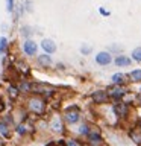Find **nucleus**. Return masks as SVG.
<instances>
[{"label": "nucleus", "mask_w": 141, "mask_h": 146, "mask_svg": "<svg viewBox=\"0 0 141 146\" xmlns=\"http://www.w3.org/2000/svg\"><path fill=\"white\" fill-rule=\"evenodd\" d=\"M129 137L135 145L141 146V129H130L129 131Z\"/></svg>", "instance_id": "9b49d317"}, {"label": "nucleus", "mask_w": 141, "mask_h": 146, "mask_svg": "<svg viewBox=\"0 0 141 146\" xmlns=\"http://www.w3.org/2000/svg\"><path fill=\"white\" fill-rule=\"evenodd\" d=\"M9 93H11L12 94V98H17V96H18V90L15 88V87H14V85H11V87H9Z\"/></svg>", "instance_id": "412c9836"}, {"label": "nucleus", "mask_w": 141, "mask_h": 146, "mask_svg": "<svg viewBox=\"0 0 141 146\" xmlns=\"http://www.w3.org/2000/svg\"><path fill=\"white\" fill-rule=\"evenodd\" d=\"M38 62L41 64V66H50L52 59H50V56L45 53V55H41V56H38Z\"/></svg>", "instance_id": "dca6fc26"}, {"label": "nucleus", "mask_w": 141, "mask_h": 146, "mask_svg": "<svg viewBox=\"0 0 141 146\" xmlns=\"http://www.w3.org/2000/svg\"><path fill=\"white\" fill-rule=\"evenodd\" d=\"M50 128H52L53 132H62L64 131V123L61 117H53L52 122H50Z\"/></svg>", "instance_id": "6e6552de"}, {"label": "nucleus", "mask_w": 141, "mask_h": 146, "mask_svg": "<svg viewBox=\"0 0 141 146\" xmlns=\"http://www.w3.org/2000/svg\"><path fill=\"white\" fill-rule=\"evenodd\" d=\"M115 64H117L118 67H127L130 64V58L123 56V55H121V56H117L115 58Z\"/></svg>", "instance_id": "ddd939ff"}, {"label": "nucleus", "mask_w": 141, "mask_h": 146, "mask_svg": "<svg viewBox=\"0 0 141 146\" xmlns=\"http://www.w3.org/2000/svg\"><path fill=\"white\" fill-rule=\"evenodd\" d=\"M112 82L115 85L123 84V82H125V75H123V73H115V75L112 76Z\"/></svg>", "instance_id": "2eb2a0df"}, {"label": "nucleus", "mask_w": 141, "mask_h": 146, "mask_svg": "<svg viewBox=\"0 0 141 146\" xmlns=\"http://www.w3.org/2000/svg\"><path fill=\"white\" fill-rule=\"evenodd\" d=\"M41 47L45 50V53H53L55 50H56V44H55L52 40H43Z\"/></svg>", "instance_id": "9d476101"}, {"label": "nucleus", "mask_w": 141, "mask_h": 146, "mask_svg": "<svg viewBox=\"0 0 141 146\" xmlns=\"http://www.w3.org/2000/svg\"><path fill=\"white\" fill-rule=\"evenodd\" d=\"M67 146H77V143L74 140H70V141H67Z\"/></svg>", "instance_id": "a878e982"}, {"label": "nucleus", "mask_w": 141, "mask_h": 146, "mask_svg": "<svg viewBox=\"0 0 141 146\" xmlns=\"http://www.w3.org/2000/svg\"><path fill=\"white\" fill-rule=\"evenodd\" d=\"M80 52H82V53H90V47H86V46L84 47V46H82V50H80Z\"/></svg>", "instance_id": "393cba45"}, {"label": "nucleus", "mask_w": 141, "mask_h": 146, "mask_svg": "<svg viewBox=\"0 0 141 146\" xmlns=\"http://www.w3.org/2000/svg\"><path fill=\"white\" fill-rule=\"evenodd\" d=\"M88 140L91 146H102L103 145V139L100 137V134H94V132H90L88 134Z\"/></svg>", "instance_id": "1a4fd4ad"}, {"label": "nucleus", "mask_w": 141, "mask_h": 146, "mask_svg": "<svg viewBox=\"0 0 141 146\" xmlns=\"http://www.w3.org/2000/svg\"><path fill=\"white\" fill-rule=\"evenodd\" d=\"M132 59L141 62V47H136V49L132 50Z\"/></svg>", "instance_id": "f3484780"}, {"label": "nucleus", "mask_w": 141, "mask_h": 146, "mask_svg": "<svg viewBox=\"0 0 141 146\" xmlns=\"http://www.w3.org/2000/svg\"><path fill=\"white\" fill-rule=\"evenodd\" d=\"M23 49H24V53H26V55H35L36 49H38V46H36L35 41L26 40V41H24V46H23Z\"/></svg>", "instance_id": "0eeeda50"}, {"label": "nucleus", "mask_w": 141, "mask_h": 146, "mask_svg": "<svg viewBox=\"0 0 141 146\" xmlns=\"http://www.w3.org/2000/svg\"><path fill=\"white\" fill-rule=\"evenodd\" d=\"M20 90H23V91H30V90H32V85L29 84V82H21Z\"/></svg>", "instance_id": "aec40b11"}, {"label": "nucleus", "mask_w": 141, "mask_h": 146, "mask_svg": "<svg viewBox=\"0 0 141 146\" xmlns=\"http://www.w3.org/2000/svg\"><path fill=\"white\" fill-rule=\"evenodd\" d=\"M129 78L132 82H141V68H135L129 73Z\"/></svg>", "instance_id": "4468645a"}, {"label": "nucleus", "mask_w": 141, "mask_h": 146, "mask_svg": "<svg viewBox=\"0 0 141 146\" xmlns=\"http://www.w3.org/2000/svg\"><path fill=\"white\" fill-rule=\"evenodd\" d=\"M111 61H112V58L108 52H99L96 55V62H97L99 66H108Z\"/></svg>", "instance_id": "7ed1b4c3"}, {"label": "nucleus", "mask_w": 141, "mask_h": 146, "mask_svg": "<svg viewBox=\"0 0 141 146\" xmlns=\"http://www.w3.org/2000/svg\"><path fill=\"white\" fill-rule=\"evenodd\" d=\"M99 11L102 12V15H105V17H108V15H109V11H106V9H105V8H100Z\"/></svg>", "instance_id": "b1692460"}, {"label": "nucleus", "mask_w": 141, "mask_h": 146, "mask_svg": "<svg viewBox=\"0 0 141 146\" xmlns=\"http://www.w3.org/2000/svg\"><path fill=\"white\" fill-rule=\"evenodd\" d=\"M65 122L67 123H70V125H73V123H77L79 122V119H80V116H79V111L77 110H68V111H65Z\"/></svg>", "instance_id": "39448f33"}, {"label": "nucleus", "mask_w": 141, "mask_h": 146, "mask_svg": "<svg viewBox=\"0 0 141 146\" xmlns=\"http://www.w3.org/2000/svg\"><path fill=\"white\" fill-rule=\"evenodd\" d=\"M27 107H29V110L32 113L38 114V116H41V114L45 113V102L41 98H38V96L30 98L29 102H27Z\"/></svg>", "instance_id": "f257e3e1"}, {"label": "nucleus", "mask_w": 141, "mask_h": 146, "mask_svg": "<svg viewBox=\"0 0 141 146\" xmlns=\"http://www.w3.org/2000/svg\"><path fill=\"white\" fill-rule=\"evenodd\" d=\"M14 9V0H8V11L11 12Z\"/></svg>", "instance_id": "5701e85b"}, {"label": "nucleus", "mask_w": 141, "mask_h": 146, "mask_svg": "<svg viewBox=\"0 0 141 146\" xmlns=\"http://www.w3.org/2000/svg\"><path fill=\"white\" fill-rule=\"evenodd\" d=\"M108 94H109V98H112L115 100H120L123 96H125V90H123L121 87H112V88H109Z\"/></svg>", "instance_id": "423d86ee"}, {"label": "nucleus", "mask_w": 141, "mask_h": 146, "mask_svg": "<svg viewBox=\"0 0 141 146\" xmlns=\"http://www.w3.org/2000/svg\"><path fill=\"white\" fill-rule=\"evenodd\" d=\"M112 111L115 113L117 117L123 119V117L127 116V113H129V105L125 104V102H117V104L112 107Z\"/></svg>", "instance_id": "f03ea898"}, {"label": "nucleus", "mask_w": 141, "mask_h": 146, "mask_svg": "<svg viewBox=\"0 0 141 146\" xmlns=\"http://www.w3.org/2000/svg\"><path fill=\"white\" fill-rule=\"evenodd\" d=\"M0 134H2L5 139H9L11 137V131H9V125L5 120H0Z\"/></svg>", "instance_id": "f8f14e48"}, {"label": "nucleus", "mask_w": 141, "mask_h": 146, "mask_svg": "<svg viewBox=\"0 0 141 146\" xmlns=\"http://www.w3.org/2000/svg\"><path fill=\"white\" fill-rule=\"evenodd\" d=\"M8 49V40L5 36H0V53H5Z\"/></svg>", "instance_id": "a211bd4d"}, {"label": "nucleus", "mask_w": 141, "mask_h": 146, "mask_svg": "<svg viewBox=\"0 0 141 146\" xmlns=\"http://www.w3.org/2000/svg\"><path fill=\"white\" fill-rule=\"evenodd\" d=\"M79 132H80V134H84V135H88V134H90V128H88V125H86V123H84V125H80V128H79Z\"/></svg>", "instance_id": "6ab92c4d"}, {"label": "nucleus", "mask_w": 141, "mask_h": 146, "mask_svg": "<svg viewBox=\"0 0 141 146\" xmlns=\"http://www.w3.org/2000/svg\"><path fill=\"white\" fill-rule=\"evenodd\" d=\"M108 99H109V94H108V91H105V90H97L93 93V100L96 104H103V102H106Z\"/></svg>", "instance_id": "20e7f679"}, {"label": "nucleus", "mask_w": 141, "mask_h": 146, "mask_svg": "<svg viewBox=\"0 0 141 146\" xmlns=\"http://www.w3.org/2000/svg\"><path fill=\"white\" fill-rule=\"evenodd\" d=\"M17 132H18L20 135H24V134H26V126H24V125H18V126H17Z\"/></svg>", "instance_id": "4be33fe9"}]
</instances>
